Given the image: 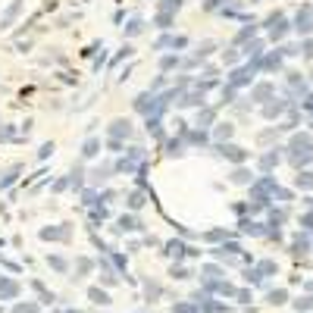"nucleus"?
<instances>
[{"label":"nucleus","instance_id":"obj_1","mask_svg":"<svg viewBox=\"0 0 313 313\" xmlns=\"http://www.w3.org/2000/svg\"><path fill=\"white\" fill-rule=\"evenodd\" d=\"M85 175H88V188H104V185L110 182V179H113V163H110V160H107V163H97L94 169H88V172H85Z\"/></svg>","mask_w":313,"mask_h":313},{"label":"nucleus","instance_id":"obj_2","mask_svg":"<svg viewBox=\"0 0 313 313\" xmlns=\"http://www.w3.org/2000/svg\"><path fill=\"white\" fill-rule=\"evenodd\" d=\"M107 138H110V141H122V144H125L129 138H135L132 119H122V116H119V119H113V122L107 125Z\"/></svg>","mask_w":313,"mask_h":313},{"label":"nucleus","instance_id":"obj_3","mask_svg":"<svg viewBox=\"0 0 313 313\" xmlns=\"http://www.w3.org/2000/svg\"><path fill=\"white\" fill-rule=\"evenodd\" d=\"M132 110H135L138 116H144V119H147V116H160V113H157V94L141 91V94L132 100ZM160 119H163V116H160Z\"/></svg>","mask_w":313,"mask_h":313},{"label":"nucleus","instance_id":"obj_4","mask_svg":"<svg viewBox=\"0 0 313 313\" xmlns=\"http://www.w3.org/2000/svg\"><path fill=\"white\" fill-rule=\"evenodd\" d=\"M147 226H144V219H141L138 213H119L116 216V226H113V232H144Z\"/></svg>","mask_w":313,"mask_h":313},{"label":"nucleus","instance_id":"obj_5","mask_svg":"<svg viewBox=\"0 0 313 313\" xmlns=\"http://www.w3.org/2000/svg\"><path fill=\"white\" fill-rule=\"evenodd\" d=\"M69 235H72V226L69 223L44 226V229H41V238H44V241H69Z\"/></svg>","mask_w":313,"mask_h":313},{"label":"nucleus","instance_id":"obj_6","mask_svg":"<svg viewBox=\"0 0 313 313\" xmlns=\"http://www.w3.org/2000/svg\"><path fill=\"white\" fill-rule=\"evenodd\" d=\"M22 6H25V0H10V6H6L3 13H0V31H6V28H13V22L19 19V13H22Z\"/></svg>","mask_w":313,"mask_h":313},{"label":"nucleus","instance_id":"obj_7","mask_svg":"<svg viewBox=\"0 0 313 313\" xmlns=\"http://www.w3.org/2000/svg\"><path fill=\"white\" fill-rule=\"evenodd\" d=\"M147 200H150V198H147V191L132 188V191H129V198H125V213H138V210L144 207Z\"/></svg>","mask_w":313,"mask_h":313},{"label":"nucleus","instance_id":"obj_8","mask_svg":"<svg viewBox=\"0 0 313 313\" xmlns=\"http://www.w3.org/2000/svg\"><path fill=\"white\" fill-rule=\"evenodd\" d=\"M216 154L226 157V160H232V163H244V160H248L244 147H238V144H216Z\"/></svg>","mask_w":313,"mask_h":313},{"label":"nucleus","instance_id":"obj_9","mask_svg":"<svg viewBox=\"0 0 313 313\" xmlns=\"http://www.w3.org/2000/svg\"><path fill=\"white\" fill-rule=\"evenodd\" d=\"M100 150H104V141L97 135H88L82 144V160H94V157H100Z\"/></svg>","mask_w":313,"mask_h":313},{"label":"nucleus","instance_id":"obj_10","mask_svg":"<svg viewBox=\"0 0 313 313\" xmlns=\"http://www.w3.org/2000/svg\"><path fill=\"white\" fill-rule=\"evenodd\" d=\"M144 129H147V135H150L154 141H160V144L166 141V129H163V119H160V116H147V119H144Z\"/></svg>","mask_w":313,"mask_h":313},{"label":"nucleus","instance_id":"obj_11","mask_svg":"<svg viewBox=\"0 0 313 313\" xmlns=\"http://www.w3.org/2000/svg\"><path fill=\"white\" fill-rule=\"evenodd\" d=\"M232 132H235V125H232V122H216L213 129H210V138H213L216 144H229Z\"/></svg>","mask_w":313,"mask_h":313},{"label":"nucleus","instance_id":"obj_12","mask_svg":"<svg viewBox=\"0 0 313 313\" xmlns=\"http://www.w3.org/2000/svg\"><path fill=\"white\" fill-rule=\"evenodd\" d=\"M179 107H207V94H204V91H198V88H194V91H185V94L179 97Z\"/></svg>","mask_w":313,"mask_h":313},{"label":"nucleus","instance_id":"obj_13","mask_svg":"<svg viewBox=\"0 0 313 313\" xmlns=\"http://www.w3.org/2000/svg\"><path fill=\"white\" fill-rule=\"evenodd\" d=\"M185 147H188V144H185L182 138H166V141H163V154H166L169 160H179V157H185Z\"/></svg>","mask_w":313,"mask_h":313},{"label":"nucleus","instance_id":"obj_14","mask_svg":"<svg viewBox=\"0 0 313 313\" xmlns=\"http://www.w3.org/2000/svg\"><path fill=\"white\" fill-rule=\"evenodd\" d=\"M194 125H198V129H204V132H210V129L216 125V110H213V107H200V110H198V122H194Z\"/></svg>","mask_w":313,"mask_h":313},{"label":"nucleus","instance_id":"obj_15","mask_svg":"<svg viewBox=\"0 0 313 313\" xmlns=\"http://www.w3.org/2000/svg\"><path fill=\"white\" fill-rule=\"evenodd\" d=\"M182 141H185L188 147H207V144H210V132H204V129H191Z\"/></svg>","mask_w":313,"mask_h":313},{"label":"nucleus","instance_id":"obj_16","mask_svg":"<svg viewBox=\"0 0 313 313\" xmlns=\"http://www.w3.org/2000/svg\"><path fill=\"white\" fill-rule=\"evenodd\" d=\"M160 72H163V75H169V72H175V69H179V66H182V54H163V57H160Z\"/></svg>","mask_w":313,"mask_h":313},{"label":"nucleus","instance_id":"obj_17","mask_svg":"<svg viewBox=\"0 0 313 313\" xmlns=\"http://www.w3.org/2000/svg\"><path fill=\"white\" fill-rule=\"evenodd\" d=\"M150 25H154L160 35H163V31H172V28H175V16H169V13H154Z\"/></svg>","mask_w":313,"mask_h":313},{"label":"nucleus","instance_id":"obj_18","mask_svg":"<svg viewBox=\"0 0 313 313\" xmlns=\"http://www.w3.org/2000/svg\"><path fill=\"white\" fill-rule=\"evenodd\" d=\"M147 25H150L147 19H141V16H132L129 25H125V38H138V35H144Z\"/></svg>","mask_w":313,"mask_h":313},{"label":"nucleus","instance_id":"obj_19","mask_svg":"<svg viewBox=\"0 0 313 313\" xmlns=\"http://www.w3.org/2000/svg\"><path fill=\"white\" fill-rule=\"evenodd\" d=\"M79 198H82V207H85V210L100 207V191H97V188H85V191L79 194Z\"/></svg>","mask_w":313,"mask_h":313},{"label":"nucleus","instance_id":"obj_20","mask_svg":"<svg viewBox=\"0 0 313 313\" xmlns=\"http://www.w3.org/2000/svg\"><path fill=\"white\" fill-rule=\"evenodd\" d=\"M132 57H135V47L129 44V41H125V44L119 47V54H116L113 60H107V66H110V69H116V66H119L122 60H132Z\"/></svg>","mask_w":313,"mask_h":313},{"label":"nucleus","instance_id":"obj_21","mask_svg":"<svg viewBox=\"0 0 313 313\" xmlns=\"http://www.w3.org/2000/svg\"><path fill=\"white\" fill-rule=\"evenodd\" d=\"M213 50H216V41H200V44H198V50H194V60H198V63H204L207 60V57L210 54H213Z\"/></svg>","mask_w":313,"mask_h":313},{"label":"nucleus","instance_id":"obj_22","mask_svg":"<svg viewBox=\"0 0 313 313\" xmlns=\"http://www.w3.org/2000/svg\"><path fill=\"white\" fill-rule=\"evenodd\" d=\"M182 3L185 0H157V13H169V16H175L182 10Z\"/></svg>","mask_w":313,"mask_h":313},{"label":"nucleus","instance_id":"obj_23","mask_svg":"<svg viewBox=\"0 0 313 313\" xmlns=\"http://www.w3.org/2000/svg\"><path fill=\"white\" fill-rule=\"evenodd\" d=\"M107 216H110V207H104V204L94 207V210H88V223H91V226H104Z\"/></svg>","mask_w":313,"mask_h":313},{"label":"nucleus","instance_id":"obj_24","mask_svg":"<svg viewBox=\"0 0 313 313\" xmlns=\"http://www.w3.org/2000/svg\"><path fill=\"white\" fill-rule=\"evenodd\" d=\"M166 88H169V75H163V72H157V79L147 85L150 94H160V91H166Z\"/></svg>","mask_w":313,"mask_h":313},{"label":"nucleus","instance_id":"obj_25","mask_svg":"<svg viewBox=\"0 0 313 313\" xmlns=\"http://www.w3.org/2000/svg\"><path fill=\"white\" fill-rule=\"evenodd\" d=\"M232 182H235V185H251V182H254V175H251L244 166H238V169L232 172Z\"/></svg>","mask_w":313,"mask_h":313},{"label":"nucleus","instance_id":"obj_26","mask_svg":"<svg viewBox=\"0 0 313 313\" xmlns=\"http://www.w3.org/2000/svg\"><path fill=\"white\" fill-rule=\"evenodd\" d=\"M19 172H22V166H13V169H6L3 172V179H0V188H10V185L19 179Z\"/></svg>","mask_w":313,"mask_h":313},{"label":"nucleus","instance_id":"obj_27","mask_svg":"<svg viewBox=\"0 0 313 313\" xmlns=\"http://www.w3.org/2000/svg\"><path fill=\"white\" fill-rule=\"evenodd\" d=\"M0 141H19V135H16V129H13V125L0 122Z\"/></svg>","mask_w":313,"mask_h":313},{"label":"nucleus","instance_id":"obj_28","mask_svg":"<svg viewBox=\"0 0 313 313\" xmlns=\"http://www.w3.org/2000/svg\"><path fill=\"white\" fill-rule=\"evenodd\" d=\"M163 248H166L169 257H182V254H185V244H182V241H166Z\"/></svg>","mask_w":313,"mask_h":313},{"label":"nucleus","instance_id":"obj_29","mask_svg":"<svg viewBox=\"0 0 313 313\" xmlns=\"http://www.w3.org/2000/svg\"><path fill=\"white\" fill-rule=\"evenodd\" d=\"M100 50H104V41H94V44H88V47L82 50V57H85V60H88V57H97Z\"/></svg>","mask_w":313,"mask_h":313},{"label":"nucleus","instance_id":"obj_30","mask_svg":"<svg viewBox=\"0 0 313 313\" xmlns=\"http://www.w3.org/2000/svg\"><path fill=\"white\" fill-rule=\"evenodd\" d=\"M104 147L110 150V154H119V157L125 154V144H122V141H110V138H107V141H104Z\"/></svg>","mask_w":313,"mask_h":313},{"label":"nucleus","instance_id":"obj_31","mask_svg":"<svg viewBox=\"0 0 313 313\" xmlns=\"http://www.w3.org/2000/svg\"><path fill=\"white\" fill-rule=\"evenodd\" d=\"M113 200H116V191H113V188H100V204L110 207Z\"/></svg>","mask_w":313,"mask_h":313},{"label":"nucleus","instance_id":"obj_32","mask_svg":"<svg viewBox=\"0 0 313 313\" xmlns=\"http://www.w3.org/2000/svg\"><path fill=\"white\" fill-rule=\"evenodd\" d=\"M66 188H72V179H69V175H63V179L54 182V194H60V191H66Z\"/></svg>","mask_w":313,"mask_h":313},{"label":"nucleus","instance_id":"obj_33","mask_svg":"<svg viewBox=\"0 0 313 313\" xmlns=\"http://www.w3.org/2000/svg\"><path fill=\"white\" fill-rule=\"evenodd\" d=\"M50 154H54V141H47V144H41V150H38V160H47Z\"/></svg>","mask_w":313,"mask_h":313},{"label":"nucleus","instance_id":"obj_34","mask_svg":"<svg viewBox=\"0 0 313 313\" xmlns=\"http://www.w3.org/2000/svg\"><path fill=\"white\" fill-rule=\"evenodd\" d=\"M104 66H107V50H100V54L94 57V72H100Z\"/></svg>","mask_w":313,"mask_h":313},{"label":"nucleus","instance_id":"obj_35","mask_svg":"<svg viewBox=\"0 0 313 313\" xmlns=\"http://www.w3.org/2000/svg\"><path fill=\"white\" fill-rule=\"evenodd\" d=\"M47 260H50V266H54V269H60V273L66 269V260H63V257H57V254H54V257H47Z\"/></svg>","mask_w":313,"mask_h":313},{"label":"nucleus","instance_id":"obj_36","mask_svg":"<svg viewBox=\"0 0 313 313\" xmlns=\"http://www.w3.org/2000/svg\"><path fill=\"white\" fill-rule=\"evenodd\" d=\"M219 6L226 10V0H204V10H219Z\"/></svg>","mask_w":313,"mask_h":313},{"label":"nucleus","instance_id":"obj_37","mask_svg":"<svg viewBox=\"0 0 313 313\" xmlns=\"http://www.w3.org/2000/svg\"><path fill=\"white\" fill-rule=\"evenodd\" d=\"M223 235H226L223 229H213V232H207V235H204V238H207V241H216V238H223Z\"/></svg>","mask_w":313,"mask_h":313},{"label":"nucleus","instance_id":"obj_38","mask_svg":"<svg viewBox=\"0 0 313 313\" xmlns=\"http://www.w3.org/2000/svg\"><path fill=\"white\" fill-rule=\"evenodd\" d=\"M232 97H235V88H223V100H226V104H232Z\"/></svg>","mask_w":313,"mask_h":313},{"label":"nucleus","instance_id":"obj_39","mask_svg":"<svg viewBox=\"0 0 313 313\" xmlns=\"http://www.w3.org/2000/svg\"><path fill=\"white\" fill-rule=\"evenodd\" d=\"M91 298H94L97 304H107V294H104V291H97V288H94V291H91Z\"/></svg>","mask_w":313,"mask_h":313},{"label":"nucleus","instance_id":"obj_40","mask_svg":"<svg viewBox=\"0 0 313 313\" xmlns=\"http://www.w3.org/2000/svg\"><path fill=\"white\" fill-rule=\"evenodd\" d=\"M266 94H269V85H260V88L254 91V97H266Z\"/></svg>","mask_w":313,"mask_h":313},{"label":"nucleus","instance_id":"obj_41","mask_svg":"<svg viewBox=\"0 0 313 313\" xmlns=\"http://www.w3.org/2000/svg\"><path fill=\"white\" fill-rule=\"evenodd\" d=\"M223 60H226V63H229V66H232L235 60H238V54H235V50H229V54H223Z\"/></svg>","mask_w":313,"mask_h":313}]
</instances>
